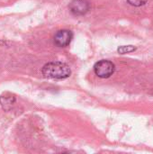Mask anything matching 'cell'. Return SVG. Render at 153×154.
Masks as SVG:
<instances>
[{"label":"cell","instance_id":"1","mask_svg":"<svg viewBox=\"0 0 153 154\" xmlns=\"http://www.w3.org/2000/svg\"><path fill=\"white\" fill-rule=\"evenodd\" d=\"M41 74L50 79H65L70 76L71 69L66 63L54 61L45 64L41 69Z\"/></svg>","mask_w":153,"mask_h":154},{"label":"cell","instance_id":"2","mask_svg":"<svg viewBox=\"0 0 153 154\" xmlns=\"http://www.w3.org/2000/svg\"><path fill=\"white\" fill-rule=\"evenodd\" d=\"M115 64L107 60H102L96 62L94 66V71L96 76L102 79H107L111 77L115 72Z\"/></svg>","mask_w":153,"mask_h":154},{"label":"cell","instance_id":"3","mask_svg":"<svg viewBox=\"0 0 153 154\" xmlns=\"http://www.w3.org/2000/svg\"><path fill=\"white\" fill-rule=\"evenodd\" d=\"M73 39V33L69 30H60L54 35V43L59 47L68 46Z\"/></svg>","mask_w":153,"mask_h":154},{"label":"cell","instance_id":"4","mask_svg":"<svg viewBox=\"0 0 153 154\" xmlns=\"http://www.w3.org/2000/svg\"><path fill=\"white\" fill-rule=\"evenodd\" d=\"M70 11L76 15H83L90 9L88 0H73L69 5Z\"/></svg>","mask_w":153,"mask_h":154},{"label":"cell","instance_id":"5","mask_svg":"<svg viewBox=\"0 0 153 154\" xmlns=\"http://www.w3.org/2000/svg\"><path fill=\"white\" fill-rule=\"evenodd\" d=\"M15 102V97L11 95H5L0 97V104L5 110H9Z\"/></svg>","mask_w":153,"mask_h":154},{"label":"cell","instance_id":"6","mask_svg":"<svg viewBox=\"0 0 153 154\" xmlns=\"http://www.w3.org/2000/svg\"><path fill=\"white\" fill-rule=\"evenodd\" d=\"M136 50V48L133 45H127V46H121L118 48V52L121 54H125V53H129L132 51H134Z\"/></svg>","mask_w":153,"mask_h":154},{"label":"cell","instance_id":"7","mask_svg":"<svg viewBox=\"0 0 153 154\" xmlns=\"http://www.w3.org/2000/svg\"><path fill=\"white\" fill-rule=\"evenodd\" d=\"M147 1L148 0H127L129 5H131L133 6H136V7H139V6L145 5L147 3Z\"/></svg>","mask_w":153,"mask_h":154}]
</instances>
